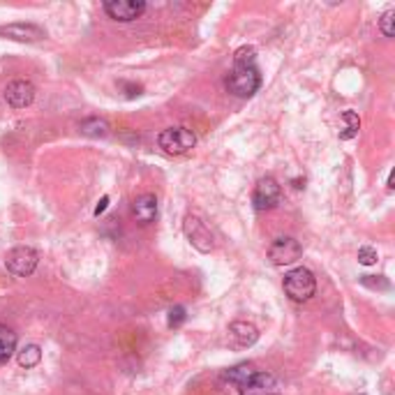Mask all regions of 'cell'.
Instances as JSON below:
<instances>
[{
  "instance_id": "obj_1",
  "label": "cell",
  "mask_w": 395,
  "mask_h": 395,
  "mask_svg": "<svg viewBox=\"0 0 395 395\" xmlns=\"http://www.w3.org/2000/svg\"><path fill=\"white\" fill-rule=\"evenodd\" d=\"M227 91L236 98H252L259 86H262V74L257 65H234L232 72L225 79Z\"/></svg>"
},
{
  "instance_id": "obj_2",
  "label": "cell",
  "mask_w": 395,
  "mask_h": 395,
  "mask_svg": "<svg viewBox=\"0 0 395 395\" xmlns=\"http://www.w3.org/2000/svg\"><path fill=\"white\" fill-rule=\"evenodd\" d=\"M282 287H284V294H287L291 301L305 303V301H310L314 296V291H317V280H314V273L310 268L298 266L284 275Z\"/></svg>"
},
{
  "instance_id": "obj_3",
  "label": "cell",
  "mask_w": 395,
  "mask_h": 395,
  "mask_svg": "<svg viewBox=\"0 0 395 395\" xmlns=\"http://www.w3.org/2000/svg\"><path fill=\"white\" fill-rule=\"evenodd\" d=\"M37 262H39L37 250L28 248V245H21V248H14L7 252L5 268L14 275V278H28V275L37 268Z\"/></svg>"
},
{
  "instance_id": "obj_4",
  "label": "cell",
  "mask_w": 395,
  "mask_h": 395,
  "mask_svg": "<svg viewBox=\"0 0 395 395\" xmlns=\"http://www.w3.org/2000/svg\"><path fill=\"white\" fill-rule=\"evenodd\" d=\"M157 144H160V148L164 153L183 155V153L189 151V148H194L196 137H194V132L187 130V128H167L164 132H160Z\"/></svg>"
},
{
  "instance_id": "obj_5",
  "label": "cell",
  "mask_w": 395,
  "mask_h": 395,
  "mask_svg": "<svg viewBox=\"0 0 395 395\" xmlns=\"http://www.w3.org/2000/svg\"><path fill=\"white\" fill-rule=\"evenodd\" d=\"M301 255H303L301 243L296 239H291V236H280V239H275L271 243V248H268V259H271L275 266L296 264L298 259H301Z\"/></svg>"
},
{
  "instance_id": "obj_6",
  "label": "cell",
  "mask_w": 395,
  "mask_h": 395,
  "mask_svg": "<svg viewBox=\"0 0 395 395\" xmlns=\"http://www.w3.org/2000/svg\"><path fill=\"white\" fill-rule=\"evenodd\" d=\"M280 196H282L280 183H278L275 178L266 176V178H262V180L257 183L255 194H252V203H255L257 210H271V208L278 206Z\"/></svg>"
},
{
  "instance_id": "obj_7",
  "label": "cell",
  "mask_w": 395,
  "mask_h": 395,
  "mask_svg": "<svg viewBox=\"0 0 395 395\" xmlns=\"http://www.w3.org/2000/svg\"><path fill=\"white\" fill-rule=\"evenodd\" d=\"M105 12L109 14V19L130 23L146 12V3L144 0H109L105 3Z\"/></svg>"
},
{
  "instance_id": "obj_8",
  "label": "cell",
  "mask_w": 395,
  "mask_h": 395,
  "mask_svg": "<svg viewBox=\"0 0 395 395\" xmlns=\"http://www.w3.org/2000/svg\"><path fill=\"white\" fill-rule=\"evenodd\" d=\"M183 229H185L187 241L192 243V248L203 252V255L213 250V234H210V229L206 227V222H201L196 215H187L185 222H183Z\"/></svg>"
},
{
  "instance_id": "obj_9",
  "label": "cell",
  "mask_w": 395,
  "mask_h": 395,
  "mask_svg": "<svg viewBox=\"0 0 395 395\" xmlns=\"http://www.w3.org/2000/svg\"><path fill=\"white\" fill-rule=\"evenodd\" d=\"M5 100L12 109H26L33 105V100H35V86L26 81V79H17V81L7 83Z\"/></svg>"
},
{
  "instance_id": "obj_10",
  "label": "cell",
  "mask_w": 395,
  "mask_h": 395,
  "mask_svg": "<svg viewBox=\"0 0 395 395\" xmlns=\"http://www.w3.org/2000/svg\"><path fill=\"white\" fill-rule=\"evenodd\" d=\"M130 213L139 227H148L151 222H155V217H157V196L155 194L137 196V199L132 201Z\"/></svg>"
},
{
  "instance_id": "obj_11",
  "label": "cell",
  "mask_w": 395,
  "mask_h": 395,
  "mask_svg": "<svg viewBox=\"0 0 395 395\" xmlns=\"http://www.w3.org/2000/svg\"><path fill=\"white\" fill-rule=\"evenodd\" d=\"M0 35L14 39V42H39V39L46 37L44 30L39 26H33V23H10V26L0 28Z\"/></svg>"
},
{
  "instance_id": "obj_12",
  "label": "cell",
  "mask_w": 395,
  "mask_h": 395,
  "mask_svg": "<svg viewBox=\"0 0 395 395\" xmlns=\"http://www.w3.org/2000/svg\"><path fill=\"white\" fill-rule=\"evenodd\" d=\"M229 335L239 347H252L259 340V330L255 323L250 321H234L232 326H229Z\"/></svg>"
},
{
  "instance_id": "obj_13",
  "label": "cell",
  "mask_w": 395,
  "mask_h": 395,
  "mask_svg": "<svg viewBox=\"0 0 395 395\" xmlns=\"http://www.w3.org/2000/svg\"><path fill=\"white\" fill-rule=\"evenodd\" d=\"M257 370L248 366V363H243V366H236V368H229L222 373V379L229 384H234L236 389H239L241 393H248L250 389V382H252V377H255Z\"/></svg>"
},
{
  "instance_id": "obj_14",
  "label": "cell",
  "mask_w": 395,
  "mask_h": 395,
  "mask_svg": "<svg viewBox=\"0 0 395 395\" xmlns=\"http://www.w3.org/2000/svg\"><path fill=\"white\" fill-rule=\"evenodd\" d=\"M14 352H17V333L10 326L0 323V363L10 361Z\"/></svg>"
},
{
  "instance_id": "obj_15",
  "label": "cell",
  "mask_w": 395,
  "mask_h": 395,
  "mask_svg": "<svg viewBox=\"0 0 395 395\" xmlns=\"http://www.w3.org/2000/svg\"><path fill=\"white\" fill-rule=\"evenodd\" d=\"M340 123H342V128H340V139H344V141L354 139L361 130V118L354 112H344L342 118H340Z\"/></svg>"
},
{
  "instance_id": "obj_16",
  "label": "cell",
  "mask_w": 395,
  "mask_h": 395,
  "mask_svg": "<svg viewBox=\"0 0 395 395\" xmlns=\"http://www.w3.org/2000/svg\"><path fill=\"white\" fill-rule=\"evenodd\" d=\"M17 361H19V366L26 368V370L35 368V366H39V361H42V349H39L37 344H26L17 354Z\"/></svg>"
},
{
  "instance_id": "obj_17",
  "label": "cell",
  "mask_w": 395,
  "mask_h": 395,
  "mask_svg": "<svg viewBox=\"0 0 395 395\" xmlns=\"http://www.w3.org/2000/svg\"><path fill=\"white\" fill-rule=\"evenodd\" d=\"M79 130L88 137H107L109 134V123L102 121V118H86V121L79 123Z\"/></svg>"
},
{
  "instance_id": "obj_18",
  "label": "cell",
  "mask_w": 395,
  "mask_h": 395,
  "mask_svg": "<svg viewBox=\"0 0 395 395\" xmlns=\"http://www.w3.org/2000/svg\"><path fill=\"white\" fill-rule=\"evenodd\" d=\"M234 65H257L255 46H241V49L234 53Z\"/></svg>"
},
{
  "instance_id": "obj_19",
  "label": "cell",
  "mask_w": 395,
  "mask_h": 395,
  "mask_svg": "<svg viewBox=\"0 0 395 395\" xmlns=\"http://www.w3.org/2000/svg\"><path fill=\"white\" fill-rule=\"evenodd\" d=\"M393 21H395V12H393V10H389L382 19H379V30L384 33V37H393V35H395Z\"/></svg>"
},
{
  "instance_id": "obj_20",
  "label": "cell",
  "mask_w": 395,
  "mask_h": 395,
  "mask_svg": "<svg viewBox=\"0 0 395 395\" xmlns=\"http://www.w3.org/2000/svg\"><path fill=\"white\" fill-rule=\"evenodd\" d=\"M185 307L183 305H173L171 310H169V326L171 328H176V326H180V323L185 321Z\"/></svg>"
},
{
  "instance_id": "obj_21",
  "label": "cell",
  "mask_w": 395,
  "mask_h": 395,
  "mask_svg": "<svg viewBox=\"0 0 395 395\" xmlns=\"http://www.w3.org/2000/svg\"><path fill=\"white\" fill-rule=\"evenodd\" d=\"M377 250L375 248H361L359 250V264H363V266H373V264H377Z\"/></svg>"
},
{
  "instance_id": "obj_22",
  "label": "cell",
  "mask_w": 395,
  "mask_h": 395,
  "mask_svg": "<svg viewBox=\"0 0 395 395\" xmlns=\"http://www.w3.org/2000/svg\"><path fill=\"white\" fill-rule=\"evenodd\" d=\"M366 287H373V289H389L391 284L386 282L382 275H377V280H375V275H363V280H361Z\"/></svg>"
},
{
  "instance_id": "obj_23",
  "label": "cell",
  "mask_w": 395,
  "mask_h": 395,
  "mask_svg": "<svg viewBox=\"0 0 395 395\" xmlns=\"http://www.w3.org/2000/svg\"><path fill=\"white\" fill-rule=\"evenodd\" d=\"M107 203H109V196H102L100 203H98V206H95V215H102V213L107 210Z\"/></svg>"
},
{
  "instance_id": "obj_24",
  "label": "cell",
  "mask_w": 395,
  "mask_h": 395,
  "mask_svg": "<svg viewBox=\"0 0 395 395\" xmlns=\"http://www.w3.org/2000/svg\"><path fill=\"white\" fill-rule=\"evenodd\" d=\"M250 395H271V393H250Z\"/></svg>"
}]
</instances>
